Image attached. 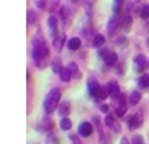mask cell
Listing matches in <instances>:
<instances>
[{
  "mask_svg": "<svg viewBox=\"0 0 149 144\" xmlns=\"http://www.w3.org/2000/svg\"><path fill=\"white\" fill-rule=\"evenodd\" d=\"M40 32H37V35L32 38V49H31V55L34 63L37 64V68H45L46 66V60L49 57V49L45 42V38L38 35Z\"/></svg>",
  "mask_w": 149,
  "mask_h": 144,
  "instance_id": "1",
  "label": "cell"
},
{
  "mask_svg": "<svg viewBox=\"0 0 149 144\" xmlns=\"http://www.w3.org/2000/svg\"><path fill=\"white\" fill-rule=\"evenodd\" d=\"M60 97H62V92L58 89H52L49 91V93L46 95L45 101H43V109L48 115H51L56 112V109L58 107V101H60Z\"/></svg>",
  "mask_w": 149,
  "mask_h": 144,
  "instance_id": "2",
  "label": "cell"
},
{
  "mask_svg": "<svg viewBox=\"0 0 149 144\" xmlns=\"http://www.w3.org/2000/svg\"><path fill=\"white\" fill-rule=\"evenodd\" d=\"M88 87H89V92H91V95L94 98H97V100H104L108 95H106V91L103 89V87L98 84V83L94 80V78H89V81H88Z\"/></svg>",
  "mask_w": 149,
  "mask_h": 144,
  "instance_id": "3",
  "label": "cell"
},
{
  "mask_svg": "<svg viewBox=\"0 0 149 144\" xmlns=\"http://www.w3.org/2000/svg\"><path fill=\"white\" fill-rule=\"evenodd\" d=\"M141 123H143V118H141L140 112H135V114L129 115V118H128V127L129 129H132V130L139 129V127L141 126Z\"/></svg>",
  "mask_w": 149,
  "mask_h": 144,
  "instance_id": "4",
  "label": "cell"
},
{
  "mask_svg": "<svg viewBox=\"0 0 149 144\" xmlns=\"http://www.w3.org/2000/svg\"><path fill=\"white\" fill-rule=\"evenodd\" d=\"M100 57L104 60V63H106L108 66H114L115 63H117V54L109 52V51H106V49H102L100 51Z\"/></svg>",
  "mask_w": 149,
  "mask_h": 144,
  "instance_id": "5",
  "label": "cell"
},
{
  "mask_svg": "<svg viewBox=\"0 0 149 144\" xmlns=\"http://www.w3.org/2000/svg\"><path fill=\"white\" fill-rule=\"evenodd\" d=\"M134 66H135V71L137 72H141V71H145L146 69V66H148V62H146V57L145 55H137V57L134 58Z\"/></svg>",
  "mask_w": 149,
  "mask_h": 144,
  "instance_id": "6",
  "label": "cell"
},
{
  "mask_svg": "<svg viewBox=\"0 0 149 144\" xmlns=\"http://www.w3.org/2000/svg\"><path fill=\"white\" fill-rule=\"evenodd\" d=\"M92 132H94V127L88 121H85V123H81L79 126V135H81V136H89Z\"/></svg>",
  "mask_w": 149,
  "mask_h": 144,
  "instance_id": "7",
  "label": "cell"
},
{
  "mask_svg": "<svg viewBox=\"0 0 149 144\" xmlns=\"http://www.w3.org/2000/svg\"><path fill=\"white\" fill-rule=\"evenodd\" d=\"M125 112H126V97L118 95V104L117 109H115V114H117V117H123Z\"/></svg>",
  "mask_w": 149,
  "mask_h": 144,
  "instance_id": "8",
  "label": "cell"
},
{
  "mask_svg": "<svg viewBox=\"0 0 149 144\" xmlns=\"http://www.w3.org/2000/svg\"><path fill=\"white\" fill-rule=\"evenodd\" d=\"M57 17H56V15H49V17H48V28H49V31H51V35L54 37V38H56L57 37Z\"/></svg>",
  "mask_w": 149,
  "mask_h": 144,
  "instance_id": "9",
  "label": "cell"
},
{
  "mask_svg": "<svg viewBox=\"0 0 149 144\" xmlns=\"http://www.w3.org/2000/svg\"><path fill=\"white\" fill-rule=\"evenodd\" d=\"M104 124L109 126V127H111V129H112L114 132H120V124H118L117 121H115V120L111 117V115H108V117L104 118Z\"/></svg>",
  "mask_w": 149,
  "mask_h": 144,
  "instance_id": "10",
  "label": "cell"
},
{
  "mask_svg": "<svg viewBox=\"0 0 149 144\" xmlns=\"http://www.w3.org/2000/svg\"><path fill=\"white\" fill-rule=\"evenodd\" d=\"M118 92H120V89H118V84L115 81H111L108 84V95L109 97H117L118 95Z\"/></svg>",
  "mask_w": 149,
  "mask_h": 144,
  "instance_id": "11",
  "label": "cell"
},
{
  "mask_svg": "<svg viewBox=\"0 0 149 144\" xmlns=\"http://www.w3.org/2000/svg\"><path fill=\"white\" fill-rule=\"evenodd\" d=\"M140 100H141V93L139 91H132L131 92V95H129V104L131 106H137Z\"/></svg>",
  "mask_w": 149,
  "mask_h": 144,
  "instance_id": "12",
  "label": "cell"
},
{
  "mask_svg": "<svg viewBox=\"0 0 149 144\" xmlns=\"http://www.w3.org/2000/svg\"><path fill=\"white\" fill-rule=\"evenodd\" d=\"M63 45H65V35H60V37H56L54 38V43L52 46L56 49V52H60L63 49Z\"/></svg>",
  "mask_w": 149,
  "mask_h": 144,
  "instance_id": "13",
  "label": "cell"
},
{
  "mask_svg": "<svg viewBox=\"0 0 149 144\" xmlns=\"http://www.w3.org/2000/svg\"><path fill=\"white\" fill-rule=\"evenodd\" d=\"M131 25H132V17L129 14H126L123 19H121V21H120V26L123 28V31H129L131 29Z\"/></svg>",
  "mask_w": 149,
  "mask_h": 144,
  "instance_id": "14",
  "label": "cell"
},
{
  "mask_svg": "<svg viewBox=\"0 0 149 144\" xmlns=\"http://www.w3.org/2000/svg\"><path fill=\"white\" fill-rule=\"evenodd\" d=\"M80 46H81V42H80L79 37H72V38L68 40V48L71 49V51H75V49H79Z\"/></svg>",
  "mask_w": 149,
  "mask_h": 144,
  "instance_id": "15",
  "label": "cell"
},
{
  "mask_svg": "<svg viewBox=\"0 0 149 144\" xmlns=\"http://www.w3.org/2000/svg\"><path fill=\"white\" fill-rule=\"evenodd\" d=\"M120 25V21L115 19V17H112L111 20H109V23H108V32L111 35H114V32H115V29H117V26Z\"/></svg>",
  "mask_w": 149,
  "mask_h": 144,
  "instance_id": "16",
  "label": "cell"
},
{
  "mask_svg": "<svg viewBox=\"0 0 149 144\" xmlns=\"http://www.w3.org/2000/svg\"><path fill=\"white\" fill-rule=\"evenodd\" d=\"M139 86L141 89H149V74H143L139 78Z\"/></svg>",
  "mask_w": 149,
  "mask_h": 144,
  "instance_id": "17",
  "label": "cell"
},
{
  "mask_svg": "<svg viewBox=\"0 0 149 144\" xmlns=\"http://www.w3.org/2000/svg\"><path fill=\"white\" fill-rule=\"evenodd\" d=\"M58 114L60 115H62V117L65 118L66 117V115H68L69 114V110H71V106H69V103L68 101H66V103H62V104H60V106H58Z\"/></svg>",
  "mask_w": 149,
  "mask_h": 144,
  "instance_id": "18",
  "label": "cell"
},
{
  "mask_svg": "<svg viewBox=\"0 0 149 144\" xmlns=\"http://www.w3.org/2000/svg\"><path fill=\"white\" fill-rule=\"evenodd\" d=\"M104 45V37L102 34H95L94 35V40H92V46L94 48H100Z\"/></svg>",
  "mask_w": 149,
  "mask_h": 144,
  "instance_id": "19",
  "label": "cell"
},
{
  "mask_svg": "<svg viewBox=\"0 0 149 144\" xmlns=\"http://www.w3.org/2000/svg\"><path fill=\"white\" fill-rule=\"evenodd\" d=\"M51 68H52V72H54V74H58V75H60V72L63 71V66H62V63H60L58 58H56V60L52 62Z\"/></svg>",
  "mask_w": 149,
  "mask_h": 144,
  "instance_id": "20",
  "label": "cell"
},
{
  "mask_svg": "<svg viewBox=\"0 0 149 144\" xmlns=\"http://www.w3.org/2000/svg\"><path fill=\"white\" fill-rule=\"evenodd\" d=\"M71 126H72V123H71V120L68 117L62 118V121H60V129H62V130H69Z\"/></svg>",
  "mask_w": 149,
  "mask_h": 144,
  "instance_id": "21",
  "label": "cell"
},
{
  "mask_svg": "<svg viewBox=\"0 0 149 144\" xmlns=\"http://www.w3.org/2000/svg\"><path fill=\"white\" fill-rule=\"evenodd\" d=\"M68 69L71 71V74H72L74 78H80V72H79V68H77L75 63H69L68 64Z\"/></svg>",
  "mask_w": 149,
  "mask_h": 144,
  "instance_id": "22",
  "label": "cell"
},
{
  "mask_svg": "<svg viewBox=\"0 0 149 144\" xmlns=\"http://www.w3.org/2000/svg\"><path fill=\"white\" fill-rule=\"evenodd\" d=\"M71 77H72V74H71V71L68 68H63V71L60 72V78H62V81H69Z\"/></svg>",
  "mask_w": 149,
  "mask_h": 144,
  "instance_id": "23",
  "label": "cell"
},
{
  "mask_svg": "<svg viewBox=\"0 0 149 144\" xmlns=\"http://www.w3.org/2000/svg\"><path fill=\"white\" fill-rule=\"evenodd\" d=\"M37 20H38V17H37L36 11L34 9H29L28 11V25H34Z\"/></svg>",
  "mask_w": 149,
  "mask_h": 144,
  "instance_id": "24",
  "label": "cell"
},
{
  "mask_svg": "<svg viewBox=\"0 0 149 144\" xmlns=\"http://www.w3.org/2000/svg\"><path fill=\"white\" fill-rule=\"evenodd\" d=\"M140 17L141 19H149V5H143L140 8Z\"/></svg>",
  "mask_w": 149,
  "mask_h": 144,
  "instance_id": "25",
  "label": "cell"
},
{
  "mask_svg": "<svg viewBox=\"0 0 149 144\" xmlns=\"http://www.w3.org/2000/svg\"><path fill=\"white\" fill-rule=\"evenodd\" d=\"M131 144H143V138L140 135H134V136H132Z\"/></svg>",
  "mask_w": 149,
  "mask_h": 144,
  "instance_id": "26",
  "label": "cell"
},
{
  "mask_svg": "<svg viewBox=\"0 0 149 144\" xmlns=\"http://www.w3.org/2000/svg\"><path fill=\"white\" fill-rule=\"evenodd\" d=\"M36 5H37V8L43 9V8H45V5H46V0H36Z\"/></svg>",
  "mask_w": 149,
  "mask_h": 144,
  "instance_id": "27",
  "label": "cell"
},
{
  "mask_svg": "<svg viewBox=\"0 0 149 144\" xmlns=\"http://www.w3.org/2000/svg\"><path fill=\"white\" fill-rule=\"evenodd\" d=\"M71 141H72L74 144H81V143L79 141V138H77L75 135H71Z\"/></svg>",
  "mask_w": 149,
  "mask_h": 144,
  "instance_id": "28",
  "label": "cell"
},
{
  "mask_svg": "<svg viewBox=\"0 0 149 144\" xmlns=\"http://www.w3.org/2000/svg\"><path fill=\"white\" fill-rule=\"evenodd\" d=\"M108 109H109L108 104H102V106H100V110H102V112H108Z\"/></svg>",
  "mask_w": 149,
  "mask_h": 144,
  "instance_id": "29",
  "label": "cell"
},
{
  "mask_svg": "<svg viewBox=\"0 0 149 144\" xmlns=\"http://www.w3.org/2000/svg\"><path fill=\"white\" fill-rule=\"evenodd\" d=\"M120 144H129V140H128V138H121V140H120Z\"/></svg>",
  "mask_w": 149,
  "mask_h": 144,
  "instance_id": "30",
  "label": "cell"
},
{
  "mask_svg": "<svg viewBox=\"0 0 149 144\" xmlns=\"http://www.w3.org/2000/svg\"><path fill=\"white\" fill-rule=\"evenodd\" d=\"M121 2H123V0H115V3H117V5H120Z\"/></svg>",
  "mask_w": 149,
  "mask_h": 144,
  "instance_id": "31",
  "label": "cell"
},
{
  "mask_svg": "<svg viewBox=\"0 0 149 144\" xmlns=\"http://www.w3.org/2000/svg\"><path fill=\"white\" fill-rule=\"evenodd\" d=\"M146 45H148V48H149V38H148V42H146Z\"/></svg>",
  "mask_w": 149,
  "mask_h": 144,
  "instance_id": "32",
  "label": "cell"
}]
</instances>
